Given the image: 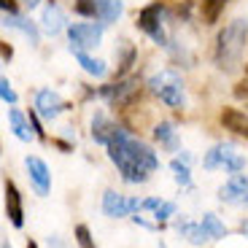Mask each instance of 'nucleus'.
<instances>
[{"label": "nucleus", "instance_id": "13", "mask_svg": "<svg viewBox=\"0 0 248 248\" xmlns=\"http://www.w3.org/2000/svg\"><path fill=\"white\" fill-rule=\"evenodd\" d=\"M175 232H178L181 237H186V240L192 243V246H202V243H208V232H205V227L200 221H189V218H178V221L173 224Z\"/></svg>", "mask_w": 248, "mask_h": 248}, {"label": "nucleus", "instance_id": "18", "mask_svg": "<svg viewBox=\"0 0 248 248\" xmlns=\"http://www.w3.org/2000/svg\"><path fill=\"white\" fill-rule=\"evenodd\" d=\"M221 122L230 127V130H235L237 135H246L248 138V113L237 111V108H227V111L221 113Z\"/></svg>", "mask_w": 248, "mask_h": 248}, {"label": "nucleus", "instance_id": "26", "mask_svg": "<svg viewBox=\"0 0 248 248\" xmlns=\"http://www.w3.org/2000/svg\"><path fill=\"white\" fill-rule=\"evenodd\" d=\"M76 240H78V246H81V248H94L87 227H76Z\"/></svg>", "mask_w": 248, "mask_h": 248}, {"label": "nucleus", "instance_id": "32", "mask_svg": "<svg viewBox=\"0 0 248 248\" xmlns=\"http://www.w3.org/2000/svg\"><path fill=\"white\" fill-rule=\"evenodd\" d=\"M3 248H11V243H8V240H3Z\"/></svg>", "mask_w": 248, "mask_h": 248}, {"label": "nucleus", "instance_id": "1", "mask_svg": "<svg viewBox=\"0 0 248 248\" xmlns=\"http://www.w3.org/2000/svg\"><path fill=\"white\" fill-rule=\"evenodd\" d=\"M106 149H108L111 162L119 168V173H122V178L127 184H143L159 168V156L151 151V146H146L143 140H135L124 127L113 130Z\"/></svg>", "mask_w": 248, "mask_h": 248}, {"label": "nucleus", "instance_id": "20", "mask_svg": "<svg viewBox=\"0 0 248 248\" xmlns=\"http://www.w3.org/2000/svg\"><path fill=\"white\" fill-rule=\"evenodd\" d=\"M200 224L205 227V232H208V235H211L213 240H224V237H227V227H224V224L218 221L216 213H205Z\"/></svg>", "mask_w": 248, "mask_h": 248}, {"label": "nucleus", "instance_id": "5", "mask_svg": "<svg viewBox=\"0 0 248 248\" xmlns=\"http://www.w3.org/2000/svg\"><path fill=\"white\" fill-rule=\"evenodd\" d=\"M68 38H70V51H89L94 46H100V41H103V25H97V22L70 25Z\"/></svg>", "mask_w": 248, "mask_h": 248}, {"label": "nucleus", "instance_id": "3", "mask_svg": "<svg viewBox=\"0 0 248 248\" xmlns=\"http://www.w3.org/2000/svg\"><path fill=\"white\" fill-rule=\"evenodd\" d=\"M149 89H151V94H156L170 108H184V103H186L184 81H181V76L175 70H159V73H154L149 78Z\"/></svg>", "mask_w": 248, "mask_h": 248}, {"label": "nucleus", "instance_id": "4", "mask_svg": "<svg viewBox=\"0 0 248 248\" xmlns=\"http://www.w3.org/2000/svg\"><path fill=\"white\" fill-rule=\"evenodd\" d=\"M162 19H165V8H162L159 3H151V6H146L140 11V16H138V27H140L154 44L168 46V30H165V22H162Z\"/></svg>", "mask_w": 248, "mask_h": 248}, {"label": "nucleus", "instance_id": "23", "mask_svg": "<svg viewBox=\"0 0 248 248\" xmlns=\"http://www.w3.org/2000/svg\"><path fill=\"white\" fill-rule=\"evenodd\" d=\"M154 138L159 143L175 146V130H173V124H170V122H159V124H156V130H154Z\"/></svg>", "mask_w": 248, "mask_h": 248}, {"label": "nucleus", "instance_id": "34", "mask_svg": "<svg viewBox=\"0 0 248 248\" xmlns=\"http://www.w3.org/2000/svg\"><path fill=\"white\" fill-rule=\"evenodd\" d=\"M159 248H165V246H159Z\"/></svg>", "mask_w": 248, "mask_h": 248}, {"label": "nucleus", "instance_id": "24", "mask_svg": "<svg viewBox=\"0 0 248 248\" xmlns=\"http://www.w3.org/2000/svg\"><path fill=\"white\" fill-rule=\"evenodd\" d=\"M0 97H3V103H6V106H14V103H16V92L11 89L8 78H3V81H0Z\"/></svg>", "mask_w": 248, "mask_h": 248}, {"label": "nucleus", "instance_id": "6", "mask_svg": "<svg viewBox=\"0 0 248 248\" xmlns=\"http://www.w3.org/2000/svg\"><path fill=\"white\" fill-rule=\"evenodd\" d=\"M140 208H143V200H138V197H124V194L111 192V189L103 194V213H106L108 218L132 216V213H138Z\"/></svg>", "mask_w": 248, "mask_h": 248}, {"label": "nucleus", "instance_id": "21", "mask_svg": "<svg viewBox=\"0 0 248 248\" xmlns=\"http://www.w3.org/2000/svg\"><path fill=\"white\" fill-rule=\"evenodd\" d=\"M170 170H173V178L178 186H189L192 184V173H189V165L184 159H173L170 162Z\"/></svg>", "mask_w": 248, "mask_h": 248}, {"label": "nucleus", "instance_id": "12", "mask_svg": "<svg viewBox=\"0 0 248 248\" xmlns=\"http://www.w3.org/2000/svg\"><path fill=\"white\" fill-rule=\"evenodd\" d=\"M135 87H138V81H135V78L119 81V84H111V87H103V89H100V94H103L108 103L124 106V103H130V97L135 94Z\"/></svg>", "mask_w": 248, "mask_h": 248}, {"label": "nucleus", "instance_id": "19", "mask_svg": "<svg viewBox=\"0 0 248 248\" xmlns=\"http://www.w3.org/2000/svg\"><path fill=\"white\" fill-rule=\"evenodd\" d=\"M3 25L14 27V30H22L27 38H30V44H38V30H35L32 22H27V19L16 16V14H3Z\"/></svg>", "mask_w": 248, "mask_h": 248}, {"label": "nucleus", "instance_id": "27", "mask_svg": "<svg viewBox=\"0 0 248 248\" xmlns=\"http://www.w3.org/2000/svg\"><path fill=\"white\" fill-rule=\"evenodd\" d=\"M165 202V200H159V197H149V200H143V208H146V211H159V205Z\"/></svg>", "mask_w": 248, "mask_h": 248}, {"label": "nucleus", "instance_id": "11", "mask_svg": "<svg viewBox=\"0 0 248 248\" xmlns=\"http://www.w3.org/2000/svg\"><path fill=\"white\" fill-rule=\"evenodd\" d=\"M6 216L11 218L14 227H22L25 224V211H22V194L14 186V181H6Z\"/></svg>", "mask_w": 248, "mask_h": 248}, {"label": "nucleus", "instance_id": "29", "mask_svg": "<svg viewBox=\"0 0 248 248\" xmlns=\"http://www.w3.org/2000/svg\"><path fill=\"white\" fill-rule=\"evenodd\" d=\"M49 246L51 248H65V246H62V240H60V235H51L49 237Z\"/></svg>", "mask_w": 248, "mask_h": 248}, {"label": "nucleus", "instance_id": "8", "mask_svg": "<svg viewBox=\"0 0 248 248\" xmlns=\"http://www.w3.org/2000/svg\"><path fill=\"white\" fill-rule=\"evenodd\" d=\"M25 165H27V173H30V181H32V186H35V192L41 194V197H46V194H49V189H51L49 165H46L41 156H27Z\"/></svg>", "mask_w": 248, "mask_h": 248}, {"label": "nucleus", "instance_id": "17", "mask_svg": "<svg viewBox=\"0 0 248 248\" xmlns=\"http://www.w3.org/2000/svg\"><path fill=\"white\" fill-rule=\"evenodd\" d=\"M73 57L78 60V65L84 70H87L89 76H94V78H103V76L108 73V65L103 60H97V57L87 54V51H73Z\"/></svg>", "mask_w": 248, "mask_h": 248}, {"label": "nucleus", "instance_id": "30", "mask_svg": "<svg viewBox=\"0 0 248 248\" xmlns=\"http://www.w3.org/2000/svg\"><path fill=\"white\" fill-rule=\"evenodd\" d=\"M38 3H41V0H22V6H25V8H35Z\"/></svg>", "mask_w": 248, "mask_h": 248}, {"label": "nucleus", "instance_id": "28", "mask_svg": "<svg viewBox=\"0 0 248 248\" xmlns=\"http://www.w3.org/2000/svg\"><path fill=\"white\" fill-rule=\"evenodd\" d=\"M235 94H237V97H246L248 100V65H246V81H240V84H237Z\"/></svg>", "mask_w": 248, "mask_h": 248}, {"label": "nucleus", "instance_id": "22", "mask_svg": "<svg viewBox=\"0 0 248 248\" xmlns=\"http://www.w3.org/2000/svg\"><path fill=\"white\" fill-rule=\"evenodd\" d=\"M221 165H224L221 143H216V146H211V149H208V154H205V159H202V168L205 170H218Z\"/></svg>", "mask_w": 248, "mask_h": 248}, {"label": "nucleus", "instance_id": "9", "mask_svg": "<svg viewBox=\"0 0 248 248\" xmlns=\"http://www.w3.org/2000/svg\"><path fill=\"white\" fill-rule=\"evenodd\" d=\"M35 108L46 122H54V119L65 111V100L57 92H51V89H41V92L35 94Z\"/></svg>", "mask_w": 248, "mask_h": 248}, {"label": "nucleus", "instance_id": "7", "mask_svg": "<svg viewBox=\"0 0 248 248\" xmlns=\"http://www.w3.org/2000/svg\"><path fill=\"white\" fill-rule=\"evenodd\" d=\"M218 200L227 205H248V178L243 173L230 175V181L218 189Z\"/></svg>", "mask_w": 248, "mask_h": 248}, {"label": "nucleus", "instance_id": "33", "mask_svg": "<svg viewBox=\"0 0 248 248\" xmlns=\"http://www.w3.org/2000/svg\"><path fill=\"white\" fill-rule=\"evenodd\" d=\"M27 248H38V246H35V243H27Z\"/></svg>", "mask_w": 248, "mask_h": 248}, {"label": "nucleus", "instance_id": "15", "mask_svg": "<svg viewBox=\"0 0 248 248\" xmlns=\"http://www.w3.org/2000/svg\"><path fill=\"white\" fill-rule=\"evenodd\" d=\"M221 156H224V165L221 168L227 170L230 175H237L246 170V156L237 151L235 143H221Z\"/></svg>", "mask_w": 248, "mask_h": 248}, {"label": "nucleus", "instance_id": "2", "mask_svg": "<svg viewBox=\"0 0 248 248\" xmlns=\"http://www.w3.org/2000/svg\"><path fill=\"white\" fill-rule=\"evenodd\" d=\"M246 44H248V19H243V16L230 19L216 38V51H213L216 68L224 70V73L237 70V65L243 60V51H246Z\"/></svg>", "mask_w": 248, "mask_h": 248}, {"label": "nucleus", "instance_id": "25", "mask_svg": "<svg viewBox=\"0 0 248 248\" xmlns=\"http://www.w3.org/2000/svg\"><path fill=\"white\" fill-rule=\"evenodd\" d=\"M173 213H175V202H162V205H159V211L154 213V218H156V221H168Z\"/></svg>", "mask_w": 248, "mask_h": 248}, {"label": "nucleus", "instance_id": "31", "mask_svg": "<svg viewBox=\"0 0 248 248\" xmlns=\"http://www.w3.org/2000/svg\"><path fill=\"white\" fill-rule=\"evenodd\" d=\"M243 235L248 237V221H243Z\"/></svg>", "mask_w": 248, "mask_h": 248}, {"label": "nucleus", "instance_id": "10", "mask_svg": "<svg viewBox=\"0 0 248 248\" xmlns=\"http://www.w3.org/2000/svg\"><path fill=\"white\" fill-rule=\"evenodd\" d=\"M41 27H44V32H49V35H60L62 30H68V19H65L62 8L54 6V3H49V6L41 11Z\"/></svg>", "mask_w": 248, "mask_h": 248}, {"label": "nucleus", "instance_id": "16", "mask_svg": "<svg viewBox=\"0 0 248 248\" xmlns=\"http://www.w3.org/2000/svg\"><path fill=\"white\" fill-rule=\"evenodd\" d=\"M8 124H11V132L19 138V140L30 143L32 138H35V132H32L30 122H27V119H25L22 113L16 111V108H11V111H8Z\"/></svg>", "mask_w": 248, "mask_h": 248}, {"label": "nucleus", "instance_id": "14", "mask_svg": "<svg viewBox=\"0 0 248 248\" xmlns=\"http://www.w3.org/2000/svg\"><path fill=\"white\" fill-rule=\"evenodd\" d=\"M116 127H119L116 122H111V119H108L103 111H97L92 116V138H94V143L108 146V140H111V135H113V130H116Z\"/></svg>", "mask_w": 248, "mask_h": 248}]
</instances>
